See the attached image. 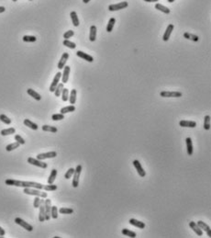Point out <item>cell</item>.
I'll use <instances>...</instances> for the list:
<instances>
[{"mask_svg": "<svg viewBox=\"0 0 211 238\" xmlns=\"http://www.w3.org/2000/svg\"><path fill=\"white\" fill-rule=\"evenodd\" d=\"M6 185L8 186H16V187H22V188H34L42 189L43 185L38 182H31V181H21V180L16 179H6Z\"/></svg>", "mask_w": 211, "mask_h": 238, "instance_id": "1", "label": "cell"}, {"mask_svg": "<svg viewBox=\"0 0 211 238\" xmlns=\"http://www.w3.org/2000/svg\"><path fill=\"white\" fill-rule=\"evenodd\" d=\"M23 192L28 195H32V196H38L41 197L42 199H46L48 194L47 192H42L41 189L39 188H24Z\"/></svg>", "mask_w": 211, "mask_h": 238, "instance_id": "2", "label": "cell"}, {"mask_svg": "<svg viewBox=\"0 0 211 238\" xmlns=\"http://www.w3.org/2000/svg\"><path fill=\"white\" fill-rule=\"evenodd\" d=\"M82 169H83V166L81 165H78L76 166V168L74 169V173L73 175V183H72L73 188H78V186H79V179H80Z\"/></svg>", "mask_w": 211, "mask_h": 238, "instance_id": "3", "label": "cell"}, {"mask_svg": "<svg viewBox=\"0 0 211 238\" xmlns=\"http://www.w3.org/2000/svg\"><path fill=\"white\" fill-rule=\"evenodd\" d=\"M129 7V3L127 1H122L120 3L118 4H113V5H109L108 6V10L109 11H118L123 9V8H127Z\"/></svg>", "mask_w": 211, "mask_h": 238, "instance_id": "4", "label": "cell"}, {"mask_svg": "<svg viewBox=\"0 0 211 238\" xmlns=\"http://www.w3.org/2000/svg\"><path fill=\"white\" fill-rule=\"evenodd\" d=\"M28 163L30 165L41 167V168H47V166H48L47 163H44V162H42V160H39L37 158H33V157H29Z\"/></svg>", "mask_w": 211, "mask_h": 238, "instance_id": "5", "label": "cell"}, {"mask_svg": "<svg viewBox=\"0 0 211 238\" xmlns=\"http://www.w3.org/2000/svg\"><path fill=\"white\" fill-rule=\"evenodd\" d=\"M160 96L162 98H181L182 93L179 91H162Z\"/></svg>", "mask_w": 211, "mask_h": 238, "instance_id": "6", "label": "cell"}, {"mask_svg": "<svg viewBox=\"0 0 211 238\" xmlns=\"http://www.w3.org/2000/svg\"><path fill=\"white\" fill-rule=\"evenodd\" d=\"M15 223H16L17 224H19V226L23 227L24 229H26V230L29 231V232H32V231H33V226L31 225V224L28 223L27 222H25L23 219L17 217V218L15 219Z\"/></svg>", "mask_w": 211, "mask_h": 238, "instance_id": "7", "label": "cell"}, {"mask_svg": "<svg viewBox=\"0 0 211 238\" xmlns=\"http://www.w3.org/2000/svg\"><path fill=\"white\" fill-rule=\"evenodd\" d=\"M44 208H45V221H49L51 219V200L50 199H46L44 200Z\"/></svg>", "mask_w": 211, "mask_h": 238, "instance_id": "8", "label": "cell"}, {"mask_svg": "<svg viewBox=\"0 0 211 238\" xmlns=\"http://www.w3.org/2000/svg\"><path fill=\"white\" fill-rule=\"evenodd\" d=\"M56 156H57V153L55 151H51V152H48V153L39 154L37 156V159L44 160V159H48V158H54Z\"/></svg>", "mask_w": 211, "mask_h": 238, "instance_id": "9", "label": "cell"}, {"mask_svg": "<svg viewBox=\"0 0 211 238\" xmlns=\"http://www.w3.org/2000/svg\"><path fill=\"white\" fill-rule=\"evenodd\" d=\"M133 166H135V168H136V170H137L138 174L140 175V177L144 178L145 176H146V172H145V170L143 169V167H142V164H140L139 160H134L133 161Z\"/></svg>", "mask_w": 211, "mask_h": 238, "instance_id": "10", "label": "cell"}, {"mask_svg": "<svg viewBox=\"0 0 211 238\" xmlns=\"http://www.w3.org/2000/svg\"><path fill=\"white\" fill-rule=\"evenodd\" d=\"M61 77V72L56 73L55 76H54V78H53V80H52V82H51V86H50V91H51V92H54V90H55V88H56L57 85L59 84V81H60Z\"/></svg>", "mask_w": 211, "mask_h": 238, "instance_id": "11", "label": "cell"}, {"mask_svg": "<svg viewBox=\"0 0 211 238\" xmlns=\"http://www.w3.org/2000/svg\"><path fill=\"white\" fill-rule=\"evenodd\" d=\"M39 222H44L45 221V208H44V200H41V205H39Z\"/></svg>", "mask_w": 211, "mask_h": 238, "instance_id": "12", "label": "cell"}, {"mask_svg": "<svg viewBox=\"0 0 211 238\" xmlns=\"http://www.w3.org/2000/svg\"><path fill=\"white\" fill-rule=\"evenodd\" d=\"M70 71H71V67L68 66V65H65L63 67V72L61 74V82L63 84H66L69 80V74H70Z\"/></svg>", "mask_w": 211, "mask_h": 238, "instance_id": "13", "label": "cell"}, {"mask_svg": "<svg viewBox=\"0 0 211 238\" xmlns=\"http://www.w3.org/2000/svg\"><path fill=\"white\" fill-rule=\"evenodd\" d=\"M69 58V54L68 52H63V55H61V59L59 61V64H58V69L59 70H61L63 69V67L65 66V64H66V62Z\"/></svg>", "mask_w": 211, "mask_h": 238, "instance_id": "14", "label": "cell"}, {"mask_svg": "<svg viewBox=\"0 0 211 238\" xmlns=\"http://www.w3.org/2000/svg\"><path fill=\"white\" fill-rule=\"evenodd\" d=\"M196 223H197V225L200 227V229L202 231H205L206 233L208 236L211 237V229L208 224H206V223H204V222H202V221H198Z\"/></svg>", "mask_w": 211, "mask_h": 238, "instance_id": "15", "label": "cell"}, {"mask_svg": "<svg viewBox=\"0 0 211 238\" xmlns=\"http://www.w3.org/2000/svg\"><path fill=\"white\" fill-rule=\"evenodd\" d=\"M174 29V26L173 24L168 25V27L166 28V30H165V32L164 34V36H162V40H164V42H167L170 39V36H171V34H172Z\"/></svg>", "mask_w": 211, "mask_h": 238, "instance_id": "16", "label": "cell"}, {"mask_svg": "<svg viewBox=\"0 0 211 238\" xmlns=\"http://www.w3.org/2000/svg\"><path fill=\"white\" fill-rule=\"evenodd\" d=\"M189 226L192 229L193 231H194L197 235L198 236H202L203 235V231L201 230L200 227L197 225V223L196 222H190L189 223Z\"/></svg>", "mask_w": 211, "mask_h": 238, "instance_id": "17", "label": "cell"}, {"mask_svg": "<svg viewBox=\"0 0 211 238\" xmlns=\"http://www.w3.org/2000/svg\"><path fill=\"white\" fill-rule=\"evenodd\" d=\"M76 55L78 57H80V58L83 59V60H85L87 62H89V63H92V62L94 61V58H93V56H91L89 54H85V52H83L82 51H78L76 52Z\"/></svg>", "mask_w": 211, "mask_h": 238, "instance_id": "18", "label": "cell"}, {"mask_svg": "<svg viewBox=\"0 0 211 238\" xmlns=\"http://www.w3.org/2000/svg\"><path fill=\"white\" fill-rule=\"evenodd\" d=\"M186 151H187L188 156H192L193 153H194V148H193L192 139L190 137H187L186 139Z\"/></svg>", "mask_w": 211, "mask_h": 238, "instance_id": "19", "label": "cell"}, {"mask_svg": "<svg viewBox=\"0 0 211 238\" xmlns=\"http://www.w3.org/2000/svg\"><path fill=\"white\" fill-rule=\"evenodd\" d=\"M129 223L131 224V225H133L135 227H138L140 229H144L145 228V223L143 222L138 221V220H136V219H133V218L130 219Z\"/></svg>", "mask_w": 211, "mask_h": 238, "instance_id": "20", "label": "cell"}, {"mask_svg": "<svg viewBox=\"0 0 211 238\" xmlns=\"http://www.w3.org/2000/svg\"><path fill=\"white\" fill-rule=\"evenodd\" d=\"M179 125L181 127H187V128H196V122L193 121H181L179 122Z\"/></svg>", "mask_w": 211, "mask_h": 238, "instance_id": "21", "label": "cell"}, {"mask_svg": "<svg viewBox=\"0 0 211 238\" xmlns=\"http://www.w3.org/2000/svg\"><path fill=\"white\" fill-rule=\"evenodd\" d=\"M27 93L30 96V97H32V98L34 99H36V100H38V101H39L41 99V96L39 95L38 92H36L35 91L34 89H31V88H29V89H27Z\"/></svg>", "mask_w": 211, "mask_h": 238, "instance_id": "22", "label": "cell"}, {"mask_svg": "<svg viewBox=\"0 0 211 238\" xmlns=\"http://www.w3.org/2000/svg\"><path fill=\"white\" fill-rule=\"evenodd\" d=\"M70 16H71V19H72V22L73 24L74 27H78L80 22H79V19H78V16L76 14L75 11H72L70 13Z\"/></svg>", "mask_w": 211, "mask_h": 238, "instance_id": "23", "label": "cell"}, {"mask_svg": "<svg viewBox=\"0 0 211 238\" xmlns=\"http://www.w3.org/2000/svg\"><path fill=\"white\" fill-rule=\"evenodd\" d=\"M24 124L27 127L30 128L31 130H34V131H37L38 128H39V126L36 124V123L32 122L30 120H29V119H25V120H24Z\"/></svg>", "mask_w": 211, "mask_h": 238, "instance_id": "24", "label": "cell"}, {"mask_svg": "<svg viewBox=\"0 0 211 238\" xmlns=\"http://www.w3.org/2000/svg\"><path fill=\"white\" fill-rule=\"evenodd\" d=\"M155 8L157 10H159L162 13H165V14H169L171 12L170 8H168L167 7H164V5H162V4H159V3L155 4Z\"/></svg>", "mask_w": 211, "mask_h": 238, "instance_id": "25", "label": "cell"}, {"mask_svg": "<svg viewBox=\"0 0 211 238\" xmlns=\"http://www.w3.org/2000/svg\"><path fill=\"white\" fill-rule=\"evenodd\" d=\"M95 39H96V27L95 25H92L90 27L89 40H90V42H95Z\"/></svg>", "mask_w": 211, "mask_h": 238, "instance_id": "26", "label": "cell"}, {"mask_svg": "<svg viewBox=\"0 0 211 238\" xmlns=\"http://www.w3.org/2000/svg\"><path fill=\"white\" fill-rule=\"evenodd\" d=\"M184 37L186 39H187V40H190V41H192V42H198L199 41L198 36H196V35H195V34L189 33V32H184Z\"/></svg>", "mask_w": 211, "mask_h": 238, "instance_id": "27", "label": "cell"}, {"mask_svg": "<svg viewBox=\"0 0 211 238\" xmlns=\"http://www.w3.org/2000/svg\"><path fill=\"white\" fill-rule=\"evenodd\" d=\"M115 23H116L115 17H110V19H109V20H108V26H107V32H112L114 26H115Z\"/></svg>", "mask_w": 211, "mask_h": 238, "instance_id": "28", "label": "cell"}, {"mask_svg": "<svg viewBox=\"0 0 211 238\" xmlns=\"http://www.w3.org/2000/svg\"><path fill=\"white\" fill-rule=\"evenodd\" d=\"M57 177V170L56 169H51V172L50 174V177L48 178V184H53V182L55 181Z\"/></svg>", "mask_w": 211, "mask_h": 238, "instance_id": "29", "label": "cell"}, {"mask_svg": "<svg viewBox=\"0 0 211 238\" xmlns=\"http://www.w3.org/2000/svg\"><path fill=\"white\" fill-rule=\"evenodd\" d=\"M75 111V107L73 105H70L67 106V107H64L63 109H61V114H65V113H69V112H73Z\"/></svg>", "mask_w": 211, "mask_h": 238, "instance_id": "30", "label": "cell"}, {"mask_svg": "<svg viewBox=\"0 0 211 238\" xmlns=\"http://www.w3.org/2000/svg\"><path fill=\"white\" fill-rule=\"evenodd\" d=\"M76 94H77L76 89H72L71 94H70V96H69V99H68L72 105L75 104V102H76Z\"/></svg>", "mask_w": 211, "mask_h": 238, "instance_id": "31", "label": "cell"}, {"mask_svg": "<svg viewBox=\"0 0 211 238\" xmlns=\"http://www.w3.org/2000/svg\"><path fill=\"white\" fill-rule=\"evenodd\" d=\"M16 133V129L15 128H8V129H5L1 131V135L2 136H7V135H10V134H14Z\"/></svg>", "mask_w": 211, "mask_h": 238, "instance_id": "32", "label": "cell"}, {"mask_svg": "<svg viewBox=\"0 0 211 238\" xmlns=\"http://www.w3.org/2000/svg\"><path fill=\"white\" fill-rule=\"evenodd\" d=\"M63 83H59L58 85H57L55 90H54V95H55V97H60V96L61 95V92H63Z\"/></svg>", "mask_w": 211, "mask_h": 238, "instance_id": "33", "label": "cell"}, {"mask_svg": "<svg viewBox=\"0 0 211 238\" xmlns=\"http://www.w3.org/2000/svg\"><path fill=\"white\" fill-rule=\"evenodd\" d=\"M19 145H20V144H19V143H17V142L12 143H10V144H7V146H6V150H7V152H11V151H13V150L19 148Z\"/></svg>", "mask_w": 211, "mask_h": 238, "instance_id": "34", "label": "cell"}, {"mask_svg": "<svg viewBox=\"0 0 211 238\" xmlns=\"http://www.w3.org/2000/svg\"><path fill=\"white\" fill-rule=\"evenodd\" d=\"M122 235H124L126 236H129V237H131V238L136 237V233L130 231V229H127V228L122 229Z\"/></svg>", "mask_w": 211, "mask_h": 238, "instance_id": "35", "label": "cell"}, {"mask_svg": "<svg viewBox=\"0 0 211 238\" xmlns=\"http://www.w3.org/2000/svg\"><path fill=\"white\" fill-rule=\"evenodd\" d=\"M41 129L44 131H51V133H57V131H58V129H57L56 127L50 126V125H43Z\"/></svg>", "mask_w": 211, "mask_h": 238, "instance_id": "36", "label": "cell"}, {"mask_svg": "<svg viewBox=\"0 0 211 238\" xmlns=\"http://www.w3.org/2000/svg\"><path fill=\"white\" fill-rule=\"evenodd\" d=\"M58 188V187L56 186V185H53V184H48V185H43V188L45 191H54L56 189Z\"/></svg>", "mask_w": 211, "mask_h": 238, "instance_id": "37", "label": "cell"}, {"mask_svg": "<svg viewBox=\"0 0 211 238\" xmlns=\"http://www.w3.org/2000/svg\"><path fill=\"white\" fill-rule=\"evenodd\" d=\"M51 218L57 219L58 218V208L56 206H51Z\"/></svg>", "mask_w": 211, "mask_h": 238, "instance_id": "38", "label": "cell"}, {"mask_svg": "<svg viewBox=\"0 0 211 238\" xmlns=\"http://www.w3.org/2000/svg\"><path fill=\"white\" fill-rule=\"evenodd\" d=\"M204 129L206 131L210 130V116L206 115L204 119Z\"/></svg>", "mask_w": 211, "mask_h": 238, "instance_id": "39", "label": "cell"}, {"mask_svg": "<svg viewBox=\"0 0 211 238\" xmlns=\"http://www.w3.org/2000/svg\"><path fill=\"white\" fill-rule=\"evenodd\" d=\"M63 44L64 46H66L68 48H70V49H75L76 48V44L74 42H70L69 40H64L63 42Z\"/></svg>", "mask_w": 211, "mask_h": 238, "instance_id": "40", "label": "cell"}, {"mask_svg": "<svg viewBox=\"0 0 211 238\" xmlns=\"http://www.w3.org/2000/svg\"><path fill=\"white\" fill-rule=\"evenodd\" d=\"M61 99H63V101H64V102L69 99V90H68V88L63 87V92H61Z\"/></svg>", "mask_w": 211, "mask_h": 238, "instance_id": "41", "label": "cell"}, {"mask_svg": "<svg viewBox=\"0 0 211 238\" xmlns=\"http://www.w3.org/2000/svg\"><path fill=\"white\" fill-rule=\"evenodd\" d=\"M23 42H35L37 41V38L35 36H29V35H25L22 38Z\"/></svg>", "mask_w": 211, "mask_h": 238, "instance_id": "42", "label": "cell"}, {"mask_svg": "<svg viewBox=\"0 0 211 238\" xmlns=\"http://www.w3.org/2000/svg\"><path fill=\"white\" fill-rule=\"evenodd\" d=\"M59 213H61V214H72V213H73V209H71V208H61L59 211Z\"/></svg>", "mask_w": 211, "mask_h": 238, "instance_id": "43", "label": "cell"}, {"mask_svg": "<svg viewBox=\"0 0 211 238\" xmlns=\"http://www.w3.org/2000/svg\"><path fill=\"white\" fill-rule=\"evenodd\" d=\"M0 121L7 125H9L11 123V120L7 116H6L5 114H1V115H0Z\"/></svg>", "mask_w": 211, "mask_h": 238, "instance_id": "44", "label": "cell"}, {"mask_svg": "<svg viewBox=\"0 0 211 238\" xmlns=\"http://www.w3.org/2000/svg\"><path fill=\"white\" fill-rule=\"evenodd\" d=\"M51 119H52V121H61L64 119V114H61V113L53 114V115L51 116Z\"/></svg>", "mask_w": 211, "mask_h": 238, "instance_id": "45", "label": "cell"}, {"mask_svg": "<svg viewBox=\"0 0 211 238\" xmlns=\"http://www.w3.org/2000/svg\"><path fill=\"white\" fill-rule=\"evenodd\" d=\"M74 173V168H73V167H71V168H69L67 170V172L65 173L64 175V178H66V179H70L72 177H73V175Z\"/></svg>", "mask_w": 211, "mask_h": 238, "instance_id": "46", "label": "cell"}, {"mask_svg": "<svg viewBox=\"0 0 211 238\" xmlns=\"http://www.w3.org/2000/svg\"><path fill=\"white\" fill-rule=\"evenodd\" d=\"M73 35H74L73 30H72V29L67 30V32L63 34V38H64V40H69V38H72Z\"/></svg>", "mask_w": 211, "mask_h": 238, "instance_id": "47", "label": "cell"}, {"mask_svg": "<svg viewBox=\"0 0 211 238\" xmlns=\"http://www.w3.org/2000/svg\"><path fill=\"white\" fill-rule=\"evenodd\" d=\"M41 198L36 196V198L34 199V202H33L34 208H39V205H41Z\"/></svg>", "mask_w": 211, "mask_h": 238, "instance_id": "48", "label": "cell"}, {"mask_svg": "<svg viewBox=\"0 0 211 238\" xmlns=\"http://www.w3.org/2000/svg\"><path fill=\"white\" fill-rule=\"evenodd\" d=\"M15 140H16V142H17L19 144H25V140L21 137V136L19 134H16L15 135Z\"/></svg>", "mask_w": 211, "mask_h": 238, "instance_id": "49", "label": "cell"}, {"mask_svg": "<svg viewBox=\"0 0 211 238\" xmlns=\"http://www.w3.org/2000/svg\"><path fill=\"white\" fill-rule=\"evenodd\" d=\"M5 233H6L5 230H4V229H3L2 227H0V236L3 237L4 235H5Z\"/></svg>", "mask_w": 211, "mask_h": 238, "instance_id": "50", "label": "cell"}, {"mask_svg": "<svg viewBox=\"0 0 211 238\" xmlns=\"http://www.w3.org/2000/svg\"><path fill=\"white\" fill-rule=\"evenodd\" d=\"M6 10V8L4 7H0V13H3V12H5Z\"/></svg>", "mask_w": 211, "mask_h": 238, "instance_id": "51", "label": "cell"}, {"mask_svg": "<svg viewBox=\"0 0 211 238\" xmlns=\"http://www.w3.org/2000/svg\"><path fill=\"white\" fill-rule=\"evenodd\" d=\"M144 1H146V2H150V3H152V2H157V1H159V0H144Z\"/></svg>", "mask_w": 211, "mask_h": 238, "instance_id": "52", "label": "cell"}, {"mask_svg": "<svg viewBox=\"0 0 211 238\" xmlns=\"http://www.w3.org/2000/svg\"><path fill=\"white\" fill-rule=\"evenodd\" d=\"M89 1H90V0H83V2L85 3V4H87V3H88Z\"/></svg>", "mask_w": 211, "mask_h": 238, "instance_id": "53", "label": "cell"}, {"mask_svg": "<svg viewBox=\"0 0 211 238\" xmlns=\"http://www.w3.org/2000/svg\"><path fill=\"white\" fill-rule=\"evenodd\" d=\"M12 1H13V2H17V0H12Z\"/></svg>", "mask_w": 211, "mask_h": 238, "instance_id": "54", "label": "cell"}, {"mask_svg": "<svg viewBox=\"0 0 211 238\" xmlns=\"http://www.w3.org/2000/svg\"><path fill=\"white\" fill-rule=\"evenodd\" d=\"M29 1H32V0H29Z\"/></svg>", "mask_w": 211, "mask_h": 238, "instance_id": "55", "label": "cell"}]
</instances>
